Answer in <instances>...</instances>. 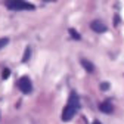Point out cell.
I'll return each instance as SVG.
<instances>
[{
    "instance_id": "obj_1",
    "label": "cell",
    "mask_w": 124,
    "mask_h": 124,
    "mask_svg": "<svg viewBox=\"0 0 124 124\" xmlns=\"http://www.w3.org/2000/svg\"><path fill=\"white\" fill-rule=\"evenodd\" d=\"M5 5L12 10H33L36 6L24 0H5Z\"/></svg>"
},
{
    "instance_id": "obj_2",
    "label": "cell",
    "mask_w": 124,
    "mask_h": 124,
    "mask_svg": "<svg viewBox=\"0 0 124 124\" xmlns=\"http://www.w3.org/2000/svg\"><path fill=\"white\" fill-rule=\"evenodd\" d=\"M75 112H77V108H74L71 105H67L64 108V111H62V120H64V121H70L74 117Z\"/></svg>"
},
{
    "instance_id": "obj_3",
    "label": "cell",
    "mask_w": 124,
    "mask_h": 124,
    "mask_svg": "<svg viewBox=\"0 0 124 124\" xmlns=\"http://www.w3.org/2000/svg\"><path fill=\"white\" fill-rule=\"evenodd\" d=\"M19 89L24 93H30L31 90H33V84H31V81H30L28 77H22V78L19 80Z\"/></svg>"
},
{
    "instance_id": "obj_4",
    "label": "cell",
    "mask_w": 124,
    "mask_h": 124,
    "mask_svg": "<svg viewBox=\"0 0 124 124\" xmlns=\"http://www.w3.org/2000/svg\"><path fill=\"white\" fill-rule=\"evenodd\" d=\"M90 27H92V30H93V31H96V33H105V31H106V25H105L102 21H99V19L92 21Z\"/></svg>"
},
{
    "instance_id": "obj_5",
    "label": "cell",
    "mask_w": 124,
    "mask_h": 124,
    "mask_svg": "<svg viewBox=\"0 0 124 124\" xmlns=\"http://www.w3.org/2000/svg\"><path fill=\"white\" fill-rule=\"evenodd\" d=\"M99 109H101L102 112H105V114H111V112L114 111V106H112V103H111L109 101H105V102H102V103L99 105Z\"/></svg>"
},
{
    "instance_id": "obj_6",
    "label": "cell",
    "mask_w": 124,
    "mask_h": 124,
    "mask_svg": "<svg viewBox=\"0 0 124 124\" xmlns=\"http://www.w3.org/2000/svg\"><path fill=\"white\" fill-rule=\"evenodd\" d=\"M68 105H71V106H74V108H77V109H78L80 102H78V96H77V93H71L70 101H68Z\"/></svg>"
},
{
    "instance_id": "obj_7",
    "label": "cell",
    "mask_w": 124,
    "mask_h": 124,
    "mask_svg": "<svg viewBox=\"0 0 124 124\" xmlns=\"http://www.w3.org/2000/svg\"><path fill=\"white\" fill-rule=\"evenodd\" d=\"M81 65L84 67V70L87 72H93V70H95V68H93V64H92V62H89L87 59H81Z\"/></svg>"
},
{
    "instance_id": "obj_8",
    "label": "cell",
    "mask_w": 124,
    "mask_h": 124,
    "mask_svg": "<svg viewBox=\"0 0 124 124\" xmlns=\"http://www.w3.org/2000/svg\"><path fill=\"white\" fill-rule=\"evenodd\" d=\"M9 43V39H6V37H3V39H0V49L2 47H5V46Z\"/></svg>"
},
{
    "instance_id": "obj_9",
    "label": "cell",
    "mask_w": 124,
    "mask_h": 124,
    "mask_svg": "<svg viewBox=\"0 0 124 124\" xmlns=\"http://www.w3.org/2000/svg\"><path fill=\"white\" fill-rule=\"evenodd\" d=\"M70 34L72 36V39H75V40H80V34H77V33H75V30H72V28H71V30H70Z\"/></svg>"
},
{
    "instance_id": "obj_10",
    "label": "cell",
    "mask_w": 124,
    "mask_h": 124,
    "mask_svg": "<svg viewBox=\"0 0 124 124\" xmlns=\"http://www.w3.org/2000/svg\"><path fill=\"white\" fill-rule=\"evenodd\" d=\"M28 58H30V47H27V49H25V55H24L22 61H24V62H27V61H28Z\"/></svg>"
},
{
    "instance_id": "obj_11",
    "label": "cell",
    "mask_w": 124,
    "mask_h": 124,
    "mask_svg": "<svg viewBox=\"0 0 124 124\" xmlns=\"http://www.w3.org/2000/svg\"><path fill=\"white\" fill-rule=\"evenodd\" d=\"M9 74H10V71H9V70H8V68H6V70H5V71H3V75H2V77H3V78H5V80H6V78H8V77H9Z\"/></svg>"
},
{
    "instance_id": "obj_12",
    "label": "cell",
    "mask_w": 124,
    "mask_h": 124,
    "mask_svg": "<svg viewBox=\"0 0 124 124\" xmlns=\"http://www.w3.org/2000/svg\"><path fill=\"white\" fill-rule=\"evenodd\" d=\"M101 87H102V90H106L108 87H109V84H108V83H103V84H102Z\"/></svg>"
},
{
    "instance_id": "obj_13",
    "label": "cell",
    "mask_w": 124,
    "mask_h": 124,
    "mask_svg": "<svg viewBox=\"0 0 124 124\" xmlns=\"http://www.w3.org/2000/svg\"><path fill=\"white\" fill-rule=\"evenodd\" d=\"M93 124H102V123H101V121H98V120H96V121H95V123H93Z\"/></svg>"
}]
</instances>
